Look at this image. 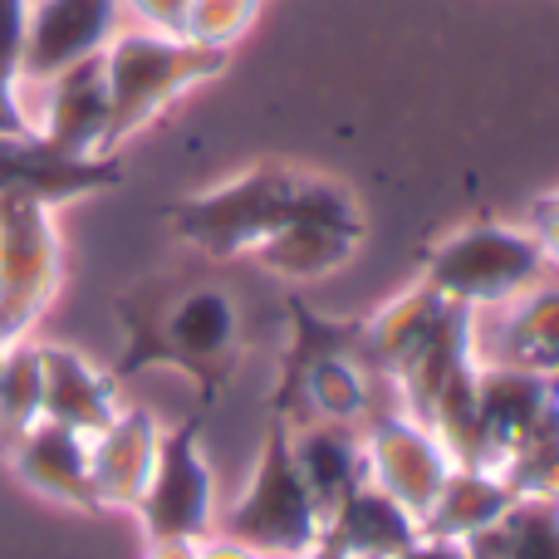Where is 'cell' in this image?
I'll return each mask as SVG.
<instances>
[{
    "mask_svg": "<svg viewBox=\"0 0 559 559\" xmlns=\"http://www.w3.org/2000/svg\"><path fill=\"white\" fill-rule=\"evenodd\" d=\"M511 506H515V491L501 472H491V466H452V476L442 481L432 511L423 515V535L472 540V535L491 531Z\"/></svg>",
    "mask_w": 559,
    "mask_h": 559,
    "instance_id": "20",
    "label": "cell"
},
{
    "mask_svg": "<svg viewBox=\"0 0 559 559\" xmlns=\"http://www.w3.org/2000/svg\"><path fill=\"white\" fill-rule=\"evenodd\" d=\"M197 559H265V555H255L251 545L231 540V535L212 531V535H206V540H197Z\"/></svg>",
    "mask_w": 559,
    "mask_h": 559,
    "instance_id": "28",
    "label": "cell"
},
{
    "mask_svg": "<svg viewBox=\"0 0 559 559\" xmlns=\"http://www.w3.org/2000/svg\"><path fill=\"white\" fill-rule=\"evenodd\" d=\"M128 15L143 29H157V35H182V20L192 0H118Z\"/></svg>",
    "mask_w": 559,
    "mask_h": 559,
    "instance_id": "25",
    "label": "cell"
},
{
    "mask_svg": "<svg viewBox=\"0 0 559 559\" xmlns=\"http://www.w3.org/2000/svg\"><path fill=\"white\" fill-rule=\"evenodd\" d=\"M45 417V373H39V344L20 338L5 348L0 364V456Z\"/></svg>",
    "mask_w": 559,
    "mask_h": 559,
    "instance_id": "22",
    "label": "cell"
},
{
    "mask_svg": "<svg viewBox=\"0 0 559 559\" xmlns=\"http://www.w3.org/2000/svg\"><path fill=\"white\" fill-rule=\"evenodd\" d=\"M397 559H472L466 540H447V535H417Z\"/></svg>",
    "mask_w": 559,
    "mask_h": 559,
    "instance_id": "26",
    "label": "cell"
},
{
    "mask_svg": "<svg viewBox=\"0 0 559 559\" xmlns=\"http://www.w3.org/2000/svg\"><path fill=\"white\" fill-rule=\"evenodd\" d=\"M29 0H0V84L20 88V49H25Z\"/></svg>",
    "mask_w": 559,
    "mask_h": 559,
    "instance_id": "24",
    "label": "cell"
},
{
    "mask_svg": "<svg viewBox=\"0 0 559 559\" xmlns=\"http://www.w3.org/2000/svg\"><path fill=\"white\" fill-rule=\"evenodd\" d=\"M299 182H305V167L251 163L226 182H212L202 192L182 197L167 212V226H173L177 241L192 246L206 261H241L289 216Z\"/></svg>",
    "mask_w": 559,
    "mask_h": 559,
    "instance_id": "4",
    "label": "cell"
},
{
    "mask_svg": "<svg viewBox=\"0 0 559 559\" xmlns=\"http://www.w3.org/2000/svg\"><path fill=\"white\" fill-rule=\"evenodd\" d=\"M531 212H559V187H555V192H545V197H535Z\"/></svg>",
    "mask_w": 559,
    "mask_h": 559,
    "instance_id": "30",
    "label": "cell"
},
{
    "mask_svg": "<svg viewBox=\"0 0 559 559\" xmlns=\"http://www.w3.org/2000/svg\"><path fill=\"white\" fill-rule=\"evenodd\" d=\"M39 88V108L29 114V133L45 138L49 147L69 157H104L108 153V74H104V55L79 59L64 74L45 79Z\"/></svg>",
    "mask_w": 559,
    "mask_h": 559,
    "instance_id": "12",
    "label": "cell"
},
{
    "mask_svg": "<svg viewBox=\"0 0 559 559\" xmlns=\"http://www.w3.org/2000/svg\"><path fill=\"white\" fill-rule=\"evenodd\" d=\"M123 348L108 373L118 383L153 368H173L197 388V407H216L226 383L241 368L246 324L241 305L226 285L206 280H143L128 295L114 299Z\"/></svg>",
    "mask_w": 559,
    "mask_h": 559,
    "instance_id": "1",
    "label": "cell"
},
{
    "mask_svg": "<svg viewBox=\"0 0 559 559\" xmlns=\"http://www.w3.org/2000/svg\"><path fill=\"white\" fill-rule=\"evenodd\" d=\"M118 0H29L25 49H20V88L64 74L79 59H94L118 35Z\"/></svg>",
    "mask_w": 559,
    "mask_h": 559,
    "instance_id": "10",
    "label": "cell"
},
{
    "mask_svg": "<svg viewBox=\"0 0 559 559\" xmlns=\"http://www.w3.org/2000/svg\"><path fill=\"white\" fill-rule=\"evenodd\" d=\"M447 309L452 305H447L442 295H432L427 285L413 280L403 295H393L388 305H378L373 314L358 319V364H364L368 373L393 378V368L442 324Z\"/></svg>",
    "mask_w": 559,
    "mask_h": 559,
    "instance_id": "19",
    "label": "cell"
},
{
    "mask_svg": "<svg viewBox=\"0 0 559 559\" xmlns=\"http://www.w3.org/2000/svg\"><path fill=\"white\" fill-rule=\"evenodd\" d=\"M417 535H423L417 515L403 511V506L388 491H378L373 481H364L358 491H348L344 501L334 506L319 545H329V550H338L348 559H397Z\"/></svg>",
    "mask_w": 559,
    "mask_h": 559,
    "instance_id": "17",
    "label": "cell"
},
{
    "mask_svg": "<svg viewBox=\"0 0 559 559\" xmlns=\"http://www.w3.org/2000/svg\"><path fill=\"white\" fill-rule=\"evenodd\" d=\"M305 559H314V555H305Z\"/></svg>",
    "mask_w": 559,
    "mask_h": 559,
    "instance_id": "33",
    "label": "cell"
},
{
    "mask_svg": "<svg viewBox=\"0 0 559 559\" xmlns=\"http://www.w3.org/2000/svg\"><path fill=\"white\" fill-rule=\"evenodd\" d=\"M123 187L118 153L104 157H69L35 133H0V197L64 206L79 197H98Z\"/></svg>",
    "mask_w": 559,
    "mask_h": 559,
    "instance_id": "11",
    "label": "cell"
},
{
    "mask_svg": "<svg viewBox=\"0 0 559 559\" xmlns=\"http://www.w3.org/2000/svg\"><path fill=\"white\" fill-rule=\"evenodd\" d=\"M545 275L550 265H545L535 231L511 222H462L437 241H427L423 261H417V285H427L456 309H472V314L511 305Z\"/></svg>",
    "mask_w": 559,
    "mask_h": 559,
    "instance_id": "3",
    "label": "cell"
},
{
    "mask_svg": "<svg viewBox=\"0 0 559 559\" xmlns=\"http://www.w3.org/2000/svg\"><path fill=\"white\" fill-rule=\"evenodd\" d=\"M39 373H45V417L59 427L94 437L118 417L123 397H118V378L84 358L79 348L64 344H39Z\"/></svg>",
    "mask_w": 559,
    "mask_h": 559,
    "instance_id": "16",
    "label": "cell"
},
{
    "mask_svg": "<svg viewBox=\"0 0 559 559\" xmlns=\"http://www.w3.org/2000/svg\"><path fill=\"white\" fill-rule=\"evenodd\" d=\"M202 417L197 407L177 427H163L153 481L133 511L147 540H206L216 531V472L202 447Z\"/></svg>",
    "mask_w": 559,
    "mask_h": 559,
    "instance_id": "8",
    "label": "cell"
},
{
    "mask_svg": "<svg viewBox=\"0 0 559 559\" xmlns=\"http://www.w3.org/2000/svg\"><path fill=\"white\" fill-rule=\"evenodd\" d=\"M314 559H348V555H338V550H329V545H319Z\"/></svg>",
    "mask_w": 559,
    "mask_h": 559,
    "instance_id": "31",
    "label": "cell"
},
{
    "mask_svg": "<svg viewBox=\"0 0 559 559\" xmlns=\"http://www.w3.org/2000/svg\"><path fill=\"white\" fill-rule=\"evenodd\" d=\"M364 236H368V222L358 197L344 182H334V177L305 173L289 216L255 246L251 261L265 275L285 280V285H319V280H329L354 261Z\"/></svg>",
    "mask_w": 559,
    "mask_h": 559,
    "instance_id": "6",
    "label": "cell"
},
{
    "mask_svg": "<svg viewBox=\"0 0 559 559\" xmlns=\"http://www.w3.org/2000/svg\"><path fill=\"white\" fill-rule=\"evenodd\" d=\"M496 329H476V358L481 364L525 368V373L559 378V285L540 280L511 305L496 309Z\"/></svg>",
    "mask_w": 559,
    "mask_h": 559,
    "instance_id": "15",
    "label": "cell"
},
{
    "mask_svg": "<svg viewBox=\"0 0 559 559\" xmlns=\"http://www.w3.org/2000/svg\"><path fill=\"white\" fill-rule=\"evenodd\" d=\"M143 559H197V540H147Z\"/></svg>",
    "mask_w": 559,
    "mask_h": 559,
    "instance_id": "29",
    "label": "cell"
},
{
    "mask_svg": "<svg viewBox=\"0 0 559 559\" xmlns=\"http://www.w3.org/2000/svg\"><path fill=\"white\" fill-rule=\"evenodd\" d=\"M5 462H10V472H15L29 491L45 496V501L98 515L94 481H88V437L84 432L39 417V423L5 452Z\"/></svg>",
    "mask_w": 559,
    "mask_h": 559,
    "instance_id": "14",
    "label": "cell"
},
{
    "mask_svg": "<svg viewBox=\"0 0 559 559\" xmlns=\"http://www.w3.org/2000/svg\"><path fill=\"white\" fill-rule=\"evenodd\" d=\"M364 462H368V481L378 491H388L403 511L423 515L432 511L442 481L452 476V456L437 442V432L423 423V417L403 413V407H388V413H368L364 423Z\"/></svg>",
    "mask_w": 559,
    "mask_h": 559,
    "instance_id": "9",
    "label": "cell"
},
{
    "mask_svg": "<svg viewBox=\"0 0 559 559\" xmlns=\"http://www.w3.org/2000/svg\"><path fill=\"white\" fill-rule=\"evenodd\" d=\"M64 285V241L55 206L0 197V334L10 344L35 334Z\"/></svg>",
    "mask_w": 559,
    "mask_h": 559,
    "instance_id": "7",
    "label": "cell"
},
{
    "mask_svg": "<svg viewBox=\"0 0 559 559\" xmlns=\"http://www.w3.org/2000/svg\"><path fill=\"white\" fill-rule=\"evenodd\" d=\"M531 231L545 251V265L559 275V212H531Z\"/></svg>",
    "mask_w": 559,
    "mask_h": 559,
    "instance_id": "27",
    "label": "cell"
},
{
    "mask_svg": "<svg viewBox=\"0 0 559 559\" xmlns=\"http://www.w3.org/2000/svg\"><path fill=\"white\" fill-rule=\"evenodd\" d=\"M216 531L251 545V550L265 559H305L319 550V540H324V515L314 511L305 481H299L285 417L271 413L265 447H261V456H255L251 481L241 486L231 511L216 521Z\"/></svg>",
    "mask_w": 559,
    "mask_h": 559,
    "instance_id": "5",
    "label": "cell"
},
{
    "mask_svg": "<svg viewBox=\"0 0 559 559\" xmlns=\"http://www.w3.org/2000/svg\"><path fill=\"white\" fill-rule=\"evenodd\" d=\"M472 559H559V501H531L515 496V506L491 531L466 540Z\"/></svg>",
    "mask_w": 559,
    "mask_h": 559,
    "instance_id": "21",
    "label": "cell"
},
{
    "mask_svg": "<svg viewBox=\"0 0 559 559\" xmlns=\"http://www.w3.org/2000/svg\"><path fill=\"white\" fill-rule=\"evenodd\" d=\"M289 447H295V466L299 481H305L314 511L334 515V506L348 491L368 481V462H364V437L358 427H338V423H305L289 427Z\"/></svg>",
    "mask_w": 559,
    "mask_h": 559,
    "instance_id": "18",
    "label": "cell"
},
{
    "mask_svg": "<svg viewBox=\"0 0 559 559\" xmlns=\"http://www.w3.org/2000/svg\"><path fill=\"white\" fill-rule=\"evenodd\" d=\"M5 348H10V338H5V334H0V364H5Z\"/></svg>",
    "mask_w": 559,
    "mask_h": 559,
    "instance_id": "32",
    "label": "cell"
},
{
    "mask_svg": "<svg viewBox=\"0 0 559 559\" xmlns=\"http://www.w3.org/2000/svg\"><path fill=\"white\" fill-rule=\"evenodd\" d=\"M163 423L147 407H118L104 432L88 437V481H94L98 511H138L147 481H153Z\"/></svg>",
    "mask_w": 559,
    "mask_h": 559,
    "instance_id": "13",
    "label": "cell"
},
{
    "mask_svg": "<svg viewBox=\"0 0 559 559\" xmlns=\"http://www.w3.org/2000/svg\"><path fill=\"white\" fill-rule=\"evenodd\" d=\"M261 5L265 0H192V5H187V20H182V39L231 55V49L255 29Z\"/></svg>",
    "mask_w": 559,
    "mask_h": 559,
    "instance_id": "23",
    "label": "cell"
},
{
    "mask_svg": "<svg viewBox=\"0 0 559 559\" xmlns=\"http://www.w3.org/2000/svg\"><path fill=\"white\" fill-rule=\"evenodd\" d=\"M231 55L222 49H202L182 35H157V29H118L104 49V74H108V153L138 138L143 128H153L177 98H187L192 88L212 84L216 74H226Z\"/></svg>",
    "mask_w": 559,
    "mask_h": 559,
    "instance_id": "2",
    "label": "cell"
}]
</instances>
